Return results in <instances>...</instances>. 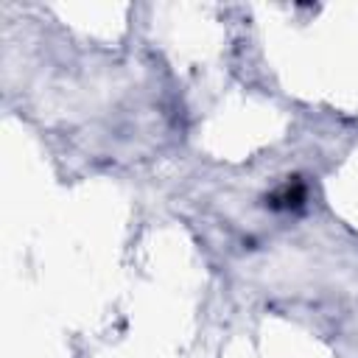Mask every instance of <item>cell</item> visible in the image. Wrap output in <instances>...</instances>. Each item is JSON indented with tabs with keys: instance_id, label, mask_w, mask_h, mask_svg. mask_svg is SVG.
<instances>
[{
	"instance_id": "6da1fadb",
	"label": "cell",
	"mask_w": 358,
	"mask_h": 358,
	"mask_svg": "<svg viewBox=\"0 0 358 358\" xmlns=\"http://www.w3.org/2000/svg\"><path fill=\"white\" fill-rule=\"evenodd\" d=\"M302 201H305V185L299 179L288 182L282 190H277L271 196V207L274 210H291V207H299Z\"/></svg>"
}]
</instances>
